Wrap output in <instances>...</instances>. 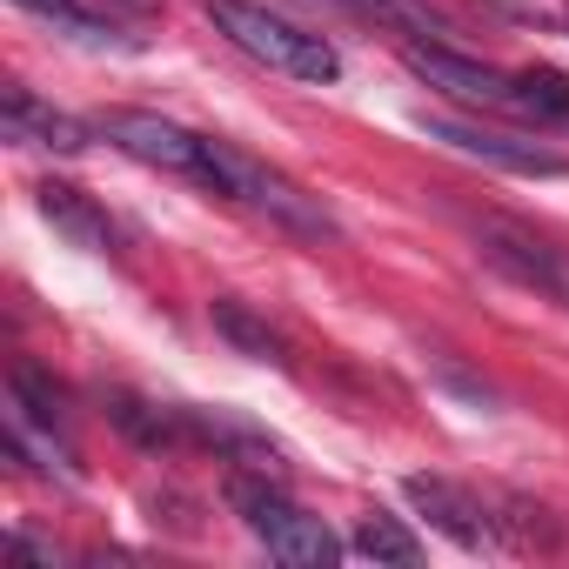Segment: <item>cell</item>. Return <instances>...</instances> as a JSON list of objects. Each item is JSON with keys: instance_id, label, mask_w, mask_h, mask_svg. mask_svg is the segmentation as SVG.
Wrapping results in <instances>:
<instances>
[{"instance_id": "6da1fadb", "label": "cell", "mask_w": 569, "mask_h": 569, "mask_svg": "<svg viewBox=\"0 0 569 569\" xmlns=\"http://www.w3.org/2000/svg\"><path fill=\"white\" fill-rule=\"evenodd\" d=\"M208 21L228 48H241L248 61H261L268 74H289V81H336L342 74V54L322 41V34H302L296 21H281L254 0H208Z\"/></svg>"}, {"instance_id": "e0dca14e", "label": "cell", "mask_w": 569, "mask_h": 569, "mask_svg": "<svg viewBox=\"0 0 569 569\" xmlns=\"http://www.w3.org/2000/svg\"><path fill=\"white\" fill-rule=\"evenodd\" d=\"M8 396H14V416H28L34 429L61 436V396H54V389L41 382V369H28V362H21V369L8 376Z\"/></svg>"}, {"instance_id": "4fadbf2b", "label": "cell", "mask_w": 569, "mask_h": 569, "mask_svg": "<svg viewBox=\"0 0 569 569\" xmlns=\"http://www.w3.org/2000/svg\"><path fill=\"white\" fill-rule=\"evenodd\" d=\"M208 322H214V336H221V342H234L241 356H254V362H274V369H289V349H281V336H274V329H268L254 309H241V302H228V296H221V302L208 309Z\"/></svg>"}, {"instance_id": "9c48e42d", "label": "cell", "mask_w": 569, "mask_h": 569, "mask_svg": "<svg viewBox=\"0 0 569 569\" xmlns=\"http://www.w3.org/2000/svg\"><path fill=\"white\" fill-rule=\"evenodd\" d=\"M21 14H34V21H48V28H61L68 41H81V48H141V34H128L114 14H101L94 0H14Z\"/></svg>"}, {"instance_id": "52a82bcc", "label": "cell", "mask_w": 569, "mask_h": 569, "mask_svg": "<svg viewBox=\"0 0 569 569\" xmlns=\"http://www.w3.org/2000/svg\"><path fill=\"white\" fill-rule=\"evenodd\" d=\"M422 134L429 141H442V148H456V154H469V161H489V168H509V174H569V161L562 154H549V148H536V141H516V134H502V128H482V121H449V114H422Z\"/></svg>"}, {"instance_id": "30bf717a", "label": "cell", "mask_w": 569, "mask_h": 569, "mask_svg": "<svg viewBox=\"0 0 569 569\" xmlns=\"http://www.w3.org/2000/svg\"><path fill=\"white\" fill-rule=\"evenodd\" d=\"M8 134L14 141H34V148H54V154H81L88 148V121L34 101L28 88H8Z\"/></svg>"}, {"instance_id": "2e32d148", "label": "cell", "mask_w": 569, "mask_h": 569, "mask_svg": "<svg viewBox=\"0 0 569 569\" xmlns=\"http://www.w3.org/2000/svg\"><path fill=\"white\" fill-rule=\"evenodd\" d=\"M349 542H356V556H369V562H402V569L422 562V542H416L396 516H362Z\"/></svg>"}, {"instance_id": "7a4b0ae2", "label": "cell", "mask_w": 569, "mask_h": 569, "mask_svg": "<svg viewBox=\"0 0 569 569\" xmlns=\"http://www.w3.org/2000/svg\"><path fill=\"white\" fill-rule=\"evenodd\" d=\"M228 509L241 516V529H248L274 562H289V569H329V562L342 556V536H336L322 516H309L302 502H289L261 469L228 482Z\"/></svg>"}, {"instance_id": "8992f818", "label": "cell", "mask_w": 569, "mask_h": 569, "mask_svg": "<svg viewBox=\"0 0 569 569\" xmlns=\"http://www.w3.org/2000/svg\"><path fill=\"white\" fill-rule=\"evenodd\" d=\"M476 241H482V261H489V268H502L509 281L542 289V296H556V302L569 309V254H562V248H549L542 234H529V228H516V221H502V214L476 221Z\"/></svg>"}, {"instance_id": "ac0fdd59", "label": "cell", "mask_w": 569, "mask_h": 569, "mask_svg": "<svg viewBox=\"0 0 569 569\" xmlns=\"http://www.w3.org/2000/svg\"><path fill=\"white\" fill-rule=\"evenodd\" d=\"M94 8H101V14H114V21H121V14H148V8H154V0H94Z\"/></svg>"}, {"instance_id": "7c38bea8", "label": "cell", "mask_w": 569, "mask_h": 569, "mask_svg": "<svg viewBox=\"0 0 569 569\" xmlns=\"http://www.w3.org/2000/svg\"><path fill=\"white\" fill-rule=\"evenodd\" d=\"M34 194H41V214L54 221V234H68V241H74V248H88V254H108V248H114L108 214H101L88 194H74V188H61V181H41Z\"/></svg>"}, {"instance_id": "5b68a950", "label": "cell", "mask_w": 569, "mask_h": 569, "mask_svg": "<svg viewBox=\"0 0 569 569\" xmlns=\"http://www.w3.org/2000/svg\"><path fill=\"white\" fill-rule=\"evenodd\" d=\"M101 134H108L121 154H134V161H148V168H161V174H188V181L208 188V134H188V128H174V121H161V114H148V108H114V114H101Z\"/></svg>"}, {"instance_id": "5bb4252c", "label": "cell", "mask_w": 569, "mask_h": 569, "mask_svg": "<svg viewBox=\"0 0 569 569\" xmlns=\"http://www.w3.org/2000/svg\"><path fill=\"white\" fill-rule=\"evenodd\" d=\"M356 14H369L376 28L402 34V41H449V21L429 8V0H349Z\"/></svg>"}, {"instance_id": "277c9868", "label": "cell", "mask_w": 569, "mask_h": 569, "mask_svg": "<svg viewBox=\"0 0 569 569\" xmlns=\"http://www.w3.org/2000/svg\"><path fill=\"white\" fill-rule=\"evenodd\" d=\"M402 61L416 81H429L436 94H449L456 108H476V114H496V108H516V74H496L469 54H456L449 41H402Z\"/></svg>"}, {"instance_id": "8fae6325", "label": "cell", "mask_w": 569, "mask_h": 569, "mask_svg": "<svg viewBox=\"0 0 569 569\" xmlns=\"http://www.w3.org/2000/svg\"><path fill=\"white\" fill-rule=\"evenodd\" d=\"M108 416H114V429L128 436V442H141V449H181V442H194V422H188V409H161V402H141V396H114L108 402Z\"/></svg>"}, {"instance_id": "3957f363", "label": "cell", "mask_w": 569, "mask_h": 569, "mask_svg": "<svg viewBox=\"0 0 569 569\" xmlns=\"http://www.w3.org/2000/svg\"><path fill=\"white\" fill-rule=\"evenodd\" d=\"M208 194L248 201L254 214H268L274 228H289V234H302V241H329V234H336V214H329L316 194H302L289 174L261 168L254 154H241V148H228V141H208Z\"/></svg>"}, {"instance_id": "9a60e30c", "label": "cell", "mask_w": 569, "mask_h": 569, "mask_svg": "<svg viewBox=\"0 0 569 569\" xmlns=\"http://www.w3.org/2000/svg\"><path fill=\"white\" fill-rule=\"evenodd\" d=\"M516 114H529L536 128H562L569 121V81L556 68H522L516 74Z\"/></svg>"}, {"instance_id": "ba28073f", "label": "cell", "mask_w": 569, "mask_h": 569, "mask_svg": "<svg viewBox=\"0 0 569 569\" xmlns=\"http://www.w3.org/2000/svg\"><path fill=\"white\" fill-rule=\"evenodd\" d=\"M402 496L456 542V549H476V556H496L502 549V536H496V516L462 489V482H449V476H409L402 482Z\"/></svg>"}]
</instances>
